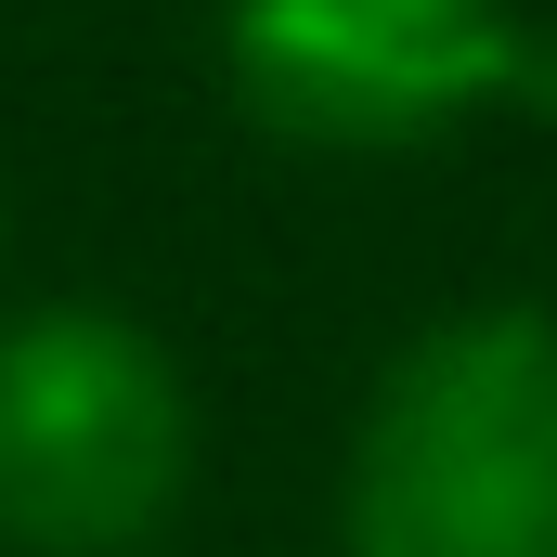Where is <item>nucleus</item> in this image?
<instances>
[{
	"label": "nucleus",
	"mask_w": 557,
	"mask_h": 557,
	"mask_svg": "<svg viewBox=\"0 0 557 557\" xmlns=\"http://www.w3.org/2000/svg\"><path fill=\"white\" fill-rule=\"evenodd\" d=\"M337 557H557V311L454 298L363 376Z\"/></svg>",
	"instance_id": "1"
},
{
	"label": "nucleus",
	"mask_w": 557,
	"mask_h": 557,
	"mask_svg": "<svg viewBox=\"0 0 557 557\" xmlns=\"http://www.w3.org/2000/svg\"><path fill=\"white\" fill-rule=\"evenodd\" d=\"M208 403L131 298L0 311V557H156L195 506Z\"/></svg>",
	"instance_id": "2"
},
{
	"label": "nucleus",
	"mask_w": 557,
	"mask_h": 557,
	"mask_svg": "<svg viewBox=\"0 0 557 557\" xmlns=\"http://www.w3.org/2000/svg\"><path fill=\"white\" fill-rule=\"evenodd\" d=\"M208 52L298 156H428L557 104V26L519 0H208Z\"/></svg>",
	"instance_id": "3"
}]
</instances>
